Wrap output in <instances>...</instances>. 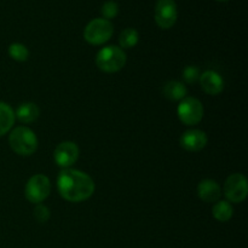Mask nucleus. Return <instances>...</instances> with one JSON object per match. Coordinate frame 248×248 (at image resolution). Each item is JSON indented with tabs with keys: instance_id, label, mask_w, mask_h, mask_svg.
I'll use <instances>...</instances> for the list:
<instances>
[{
	"instance_id": "f257e3e1",
	"label": "nucleus",
	"mask_w": 248,
	"mask_h": 248,
	"mask_svg": "<svg viewBox=\"0 0 248 248\" xmlns=\"http://www.w3.org/2000/svg\"><path fill=\"white\" fill-rule=\"evenodd\" d=\"M94 182L85 172L74 169H63L57 177V190L69 202H82L93 195Z\"/></svg>"
},
{
	"instance_id": "f03ea898",
	"label": "nucleus",
	"mask_w": 248,
	"mask_h": 248,
	"mask_svg": "<svg viewBox=\"0 0 248 248\" xmlns=\"http://www.w3.org/2000/svg\"><path fill=\"white\" fill-rule=\"evenodd\" d=\"M9 144L16 154L21 156H31L38 149V137L31 128L18 126L14 128L9 136Z\"/></svg>"
},
{
	"instance_id": "7ed1b4c3",
	"label": "nucleus",
	"mask_w": 248,
	"mask_h": 248,
	"mask_svg": "<svg viewBox=\"0 0 248 248\" xmlns=\"http://www.w3.org/2000/svg\"><path fill=\"white\" fill-rule=\"evenodd\" d=\"M125 51L115 45L106 46L101 48L96 56V64L98 69L104 73H116L123 69L126 64Z\"/></svg>"
},
{
	"instance_id": "20e7f679",
	"label": "nucleus",
	"mask_w": 248,
	"mask_h": 248,
	"mask_svg": "<svg viewBox=\"0 0 248 248\" xmlns=\"http://www.w3.org/2000/svg\"><path fill=\"white\" fill-rule=\"evenodd\" d=\"M113 23L108 19L94 18L87 23L84 29V39L90 45H103L113 36Z\"/></svg>"
},
{
	"instance_id": "39448f33",
	"label": "nucleus",
	"mask_w": 248,
	"mask_h": 248,
	"mask_svg": "<svg viewBox=\"0 0 248 248\" xmlns=\"http://www.w3.org/2000/svg\"><path fill=\"white\" fill-rule=\"evenodd\" d=\"M51 193V182L45 174H34L28 179L24 189L27 200L31 203H41Z\"/></svg>"
},
{
	"instance_id": "423d86ee",
	"label": "nucleus",
	"mask_w": 248,
	"mask_h": 248,
	"mask_svg": "<svg viewBox=\"0 0 248 248\" xmlns=\"http://www.w3.org/2000/svg\"><path fill=\"white\" fill-rule=\"evenodd\" d=\"M177 115L184 125H198L203 118L202 103L194 97H186L179 102L178 108H177Z\"/></svg>"
},
{
	"instance_id": "0eeeda50",
	"label": "nucleus",
	"mask_w": 248,
	"mask_h": 248,
	"mask_svg": "<svg viewBox=\"0 0 248 248\" xmlns=\"http://www.w3.org/2000/svg\"><path fill=\"white\" fill-rule=\"evenodd\" d=\"M224 195L229 202H244L248 195L246 176L242 173H234L228 177L224 183Z\"/></svg>"
},
{
	"instance_id": "6e6552de",
	"label": "nucleus",
	"mask_w": 248,
	"mask_h": 248,
	"mask_svg": "<svg viewBox=\"0 0 248 248\" xmlns=\"http://www.w3.org/2000/svg\"><path fill=\"white\" fill-rule=\"evenodd\" d=\"M155 22L161 29H170L176 24L178 10L174 0H157L155 5Z\"/></svg>"
},
{
	"instance_id": "1a4fd4ad",
	"label": "nucleus",
	"mask_w": 248,
	"mask_h": 248,
	"mask_svg": "<svg viewBox=\"0 0 248 248\" xmlns=\"http://www.w3.org/2000/svg\"><path fill=\"white\" fill-rule=\"evenodd\" d=\"M53 159L62 169H70L79 159V148L69 140L60 143L53 152Z\"/></svg>"
},
{
	"instance_id": "9d476101",
	"label": "nucleus",
	"mask_w": 248,
	"mask_h": 248,
	"mask_svg": "<svg viewBox=\"0 0 248 248\" xmlns=\"http://www.w3.org/2000/svg\"><path fill=\"white\" fill-rule=\"evenodd\" d=\"M208 142L207 135L201 130H188L179 138V144L186 152L196 153L202 150Z\"/></svg>"
},
{
	"instance_id": "9b49d317",
	"label": "nucleus",
	"mask_w": 248,
	"mask_h": 248,
	"mask_svg": "<svg viewBox=\"0 0 248 248\" xmlns=\"http://www.w3.org/2000/svg\"><path fill=\"white\" fill-rule=\"evenodd\" d=\"M200 86L203 91L211 96H217L224 90L225 82L222 75L216 70H206L200 75Z\"/></svg>"
},
{
	"instance_id": "f8f14e48",
	"label": "nucleus",
	"mask_w": 248,
	"mask_h": 248,
	"mask_svg": "<svg viewBox=\"0 0 248 248\" xmlns=\"http://www.w3.org/2000/svg\"><path fill=\"white\" fill-rule=\"evenodd\" d=\"M220 195H222V189L219 184L213 179H203L198 184V196L203 202H217L219 201Z\"/></svg>"
},
{
	"instance_id": "ddd939ff",
	"label": "nucleus",
	"mask_w": 248,
	"mask_h": 248,
	"mask_svg": "<svg viewBox=\"0 0 248 248\" xmlns=\"http://www.w3.org/2000/svg\"><path fill=\"white\" fill-rule=\"evenodd\" d=\"M186 93H188V89L186 85L181 81H176V80L167 81L162 87V94L165 96V98L170 99V101L181 102L182 99L186 98Z\"/></svg>"
},
{
	"instance_id": "4468645a",
	"label": "nucleus",
	"mask_w": 248,
	"mask_h": 248,
	"mask_svg": "<svg viewBox=\"0 0 248 248\" xmlns=\"http://www.w3.org/2000/svg\"><path fill=\"white\" fill-rule=\"evenodd\" d=\"M39 115H40V109L35 103H31V102L19 104L15 113V118L18 119L22 124L34 123L39 118Z\"/></svg>"
},
{
	"instance_id": "2eb2a0df",
	"label": "nucleus",
	"mask_w": 248,
	"mask_h": 248,
	"mask_svg": "<svg viewBox=\"0 0 248 248\" xmlns=\"http://www.w3.org/2000/svg\"><path fill=\"white\" fill-rule=\"evenodd\" d=\"M15 111L11 107L5 102H0V137L6 135L14 126Z\"/></svg>"
},
{
	"instance_id": "dca6fc26",
	"label": "nucleus",
	"mask_w": 248,
	"mask_h": 248,
	"mask_svg": "<svg viewBox=\"0 0 248 248\" xmlns=\"http://www.w3.org/2000/svg\"><path fill=\"white\" fill-rule=\"evenodd\" d=\"M232 213H234V210H232V203L227 200L217 201V202H215V206L212 208L213 217L218 222H228V220L232 219Z\"/></svg>"
},
{
	"instance_id": "f3484780",
	"label": "nucleus",
	"mask_w": 248,
	"mask_h": 248,
	"mask_svg": "<svg viewBox=\"0 0 248 248\" xmlns=\"http://www.w3.org/2000/svg\"><path fill=\"white\" fill-rule=\"evenodd\" d=\"M140 41V34L135 28H126L121 31L120 36H119V44L120 47L123 48H132Z\"/></svg>"
},
{
	"instance_id": "a211bd4d",
	"label": "nucleus",
	"mask_w": 248,
	"mask_h": 248,
	"mask_svg": "<svg viewBox=\"0 0 248 248\" xmlns=\"http://www.w3.org/2000/svg\"><path fill=\"white\" fill-rule=\"evenodd\" d=\"M9 56L17 62H26L29 58V50L21 43H14L9 46Z\"/></svg>"
},
{
	"instance_id": "6ab92c4d",
	"label": "nucleus",
	"mask_w": 248,
	"mask_h": 248,
	"mask_svg": "<svg viewBox=\"0 0 248 248\" xmlns=\"http://www.w3.org/2000/svg\"><path fill=\"white\" fill-rule=\"evenodd\" d=\"M200 69L196 65H188L183 70V79L186 84H194L200 79Z\"/></svg>"
},
{
	"instance_id": "aec40b11",
	"label": "nucleus",
	"mask_w": 248,
	"mask_h": 248,
	"mask_svg": "<svg viewBox=\"0 0 248 248\" xmlns=\"http://www.w3.org/2000/svg\"><path fill=\"white\" fill-rule=\"evenodd\" d=\"M102 15H103L104 19H111L115 18L119 14V6L115 1H106L101 9Z\"/></svg>"
},
{
	"instance_id": "412c9836",
	"label": "nucleus",
	"mask_w": 248,
	"mask_h": 248,
	"mask_svg": "<svg viewBox=\"0 0 248 248\" xmlns=\"http://www.w3.org/2000/svg\"><path fill=\"white\" fill-rule=\"evenodd\" d=\"M50 217L51 212L50 210H48L47 206H44L41 205V203H38V205L35 206V208H34V218L36 219V222L44 224V223L48 222Z\"/></svg>"
},
{
	"instance_id": "4be33fe9",
	"label": "nucleus",
	"mask_w": 248,
	"mask_h": 248,
	"mask_svg": "<svg viewBox=\"0 0 248 248\" xmlns=\"http://www.w3.org/2000/svg\"><path fill=\"white\" fill-rule=\"evenodd\" d=\"M217 1H229V0H217Z\"/></svg>"
}]
</instances>
